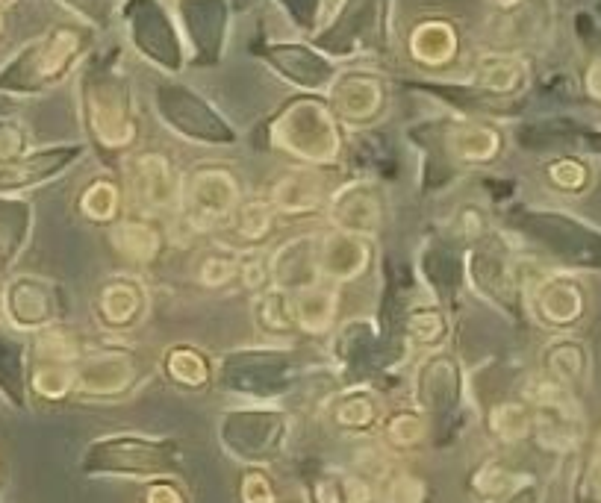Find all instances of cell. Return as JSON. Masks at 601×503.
Wrapping results in <instances>:
<instances>
[{
  "mask_svg": "<svg viewBox=\"0 0 601 503\" xmlns=\"http://www.w3.org/2000/svg\"><path fill=\"white\" fill-rule=\"evenodd\" d=\"M183 465L174 439L115 433L89 445L83 456V471L98 477H157L165 480Z\"/></svg>",
  "mask_w": 601,
  "mask_h": 503,
  "instance_id": "1",
  "label": "cell"
},
{
  "mask_svg": "<svg viewBox=\"0 0 601 503\" xmlns=\"http://www.w3.org/2000/svg\"><path fill=\"white\" fill-rule=\"evenodd\" d=\"M221 445L233 459L260 468L274 462L289 439V418L286 412L272 406H242L224 412L219 427Z\"/></svg>",
  "mask_w": 601,
  "mask_h": 503,
  "instance_id": "2",
  "label": "cell"
},
{
  "mask_svg": "<svg viewBox=\"0 0 601 503\" xmlns=\"http://www.w3.org/2000/svg\"><path fill=\"white\" fill-rule=\"evenodd\" d=\"M274 145L304 159L333 162L339 153V133L330 112L319 101L292 103L274 124Z\"/></svg>",
  "mask_w": 601,
  "mask_h": 503,
  "instance_id": "3",
  "label": "cell"
},
{
  "mask_svg": "<svg viewBox=\"0 0 601 503\" xmlns=\"http://www.w3.org/2000/svg\"><path fill=\"white\" fill-rule=\"evenodd\" d=\"M295 362L289 351H236L221 365V380L236 395L269 401L292 383Z\"/></svg>",
  "mask_w": 601,
  "mask_h": 503,
  "instance_id": "4",
  "label": "cell"
},
{
  "mask_svg": "<svg viewBox=\"0 0 601 503\" xmlns=\"http://www.w3.org/2000/svg\"><path fill=\"white\" fill-rule=\"evenodd\" d=\"M236 206H239V183L230 171L201 168L183 186V212L195 230H207L233 218Z\"/></svg>",
  "mask_w": 601,
  "mask_h": 503,
  "instance_id": "5",
  "label": "cell"
},
{
  "mask_svg": "<svg viewBox=\"0 0 601 503\" xmlns=\"http://www.w3.org/2000/svg\"><path fill=\"white\" fill-rule=\"evenodd\" d=\"M89 118L95 136L107 148H124L136 136L133 112H130V95L127 86L118 77H104L89 92Z\"/></svg>",
  "mask_w": 601,
  "mask_h": 503,
  "instance_id": "6",
  "label": "cell"
},
{
  "mask_svg": "<svg viewBox=\"0 0 601 503\" xmlns=\"http://www.w3.org/2000/svg\"><path fill=\"white\" fill-rule=\"evenodd\" d=\"M463 401V377L457 359L448 353H431L416 374V403L425 415L451 418Z\"/></svg>",
  "mask_w": 601,
  "mask_h": 503,
  "instance_id": "7",
  "label": "cell"
},
{
  "mask_svg": "<svg viewBox=\"0 0 601 503\" xmlns=\"http://www.w3.org/2000/svg\"><path fill=\"white\" fill-rule=\"evenodd\" d=\"M328 215L339 233L369 239L381 230L383 201L372 183H351L330 195Z\"/></svg>",
  "mask_w": 601,
  "mask_h": 503,
  "instance_id": "8",
  "label": "cell"
},
{
  "mask_svg": "<svg viewBox=\"0 0 601 503\" xmlns=\"http://www.w3.org/2000/svg\"><path fill=\"white\" fill-rule=\"evenodd\" d=\"M269 271L272 283L280 292H304L310 286L322 283L319 274V239L316 236H298L283 242L277 251L269 256Z\"/></svg>",
  "mask_w": 601,
  "mask_h": 503,
  "instance_id": "9",
  "label": "cell"
},
{
  "mask_svg": "<svg viewBox=\"0 0 601 503\" xmlns=\"http://www.w3.org/2000/svg\"><path fill=\"white\" fill-rule=\"evenodd\" d=\"M133 195L145 209H171L183 203V177L174 171V165L163 153H142L133 162L130 171Z\"/></svg>",
  "mask_w": 601,
  "mask_h": 503,
  "instance_id": "10",
  "label": "cell"
},
{
  "mask_svg": "<svg viewBox=\"0 0 601 503\" xmlns=\"http://www.w3.org/2000/svg\"><path fill=\"white\" fill-rule=\"evenodd\" d=\"M157 106L163 109L165 121L177 133H186V136H195V139H210V142L233 139V133L210 112V106L198 101L186 89H160L157 92Z\"/></svg>",
  "mask_w": 601,
  "mask_h": 503,
  "instance_id": "11",
  "label": "cell"
},
{
  "mask_svg": "<svg viewBox=\"0 0 601 503\" xmlns=\"http://www.w3.org/2000/svg\"><path fill=\"white\" fill-rule=\"evenodd\" d=\"M136 377V365L124 353H98L86 359L77 371V392L92 395V398H112L130 389Z\"/></svg>",
  "mask_w": 601,
  "mask_h": 503,
  "instance_id": "12",
  "label": "cell"
},
{
  "mask_svg": "<svg viewBox=\"0 0 601 503\" xmlns=\"http://www.w3.org/2000/svg\"><path fill=\"white\" fill-rule=\"evenodd\" d=\"M369 265V245L360 236H348V233H333L319 239V274L322 280L330 283H345L354 280L357 274H363V268Z\"/></svg>",
  "mask_w": 601,
  "mask_h": 503,
  "instance_id": "13",
  "label": "cell"
},
{
  "mask_svg": "<svg viewBox=\"0 0 601 503\" xmlns=\"http://www.w3.org/2000/svg\"><path fill=\"white\" fill-rule=\"evenodd\" d=\"M6 309L12 315L15 324L21 327H45L51 324L59 312L56 306L54 289L45 283V280H36V277H24V280H15L6 292Z\"/></svg>",
  "mask_w": 601,
  "mask_h": 503,
  "instance_id": "14",
  "label": "cell"
},
{
  "mask_svg": "<svg viewBox=\"0 0 601 503\" xmlns=\"http://www.w3.org/2000/svg\"><path fill=\"white\" fill-rule=\"evenodd\" d=\"M145 306L148 298L139 280L118 277L110 280L98 295V318L107 330H130L145 315Z\"/></svg>",
  "mask_w": 601,
  "mask_h": 503,
  "instance_id": "15",
  "label": "cell"
},
{
  "mask_svg": "<svg viewBox=\"0 0 601 503\" xmlns=\"http://www.w3.org/2000/svg\"><path fill=\"white\" fill-rule=\"evenodd\" d=\"M330 101L345 121H369L381 112L383 89L375 77L348 74L339 77L330 89Z\"/></svg>",
  "mask_w": 601,
  "mask_h": 503,
  "instance_id": "16",
  "label": "cell"
},
{
  "mask_svg": "<svg viewBox=\"0 0 601 503\" xmlns=\"http://www.w3.org/2000/svg\"><path fill=\"white\" fill-rule=\"evenodd\" d=\"M328 415L330 421L345 433H369L372 427L383 424L381 398L366 386H354V389L336 395Z\"/></svg>",
  "mask_w": 601,
  "mask_h": 503,
  "instance_id": "17",
  "label": "cell"
},
{
  "mask_svg": "<svg viewBox=\"0 0 601 503\" xmlns=\"http://www.w3.org/2000/svg\"><path fill=\"white\" fill-rule=\"evenodd\" d=\"M274 212L283 215H304L325 206V183L313 171H289L272 189Z\"/></svg>",
  "mask_w": 601,
  "mask_h": 503,
  "instance_id": "18",
  "label": "cell"
},
{
  "mask_svg": "<svg viewBox=\"0 0 601 503\" xmlns=\"http://www.w3.org/2000/svg\"><path fill=\"white\" fill-rule=\"evenodd\" d=\"M80 51V36L74 30H54L45 42H39L27 53L30 59V74L36 83H54L65 74L71 59Z\"/></svg>",
  "mask_w": 601,
  "mask_h": 503,
  "instance_id": "19",
  "label": "cell"
},
{
  "mask_svg": "<svg viewBox=\"0 0 601 503\" xmlns=\"http://www.w3.org/2000/svg\"><path fill=\"white\" fill-rule=\"evenodd\" d=\"M410 51L422 65H445L457 53V33L448 21H422L410 36Z\"/></svg>",
  "mask_w": 601,
  "mask_h": 503,
  "instance_id": "20",
  "label": "cell"
},
{
  "mask_svg": "<svg viewBox=\"0 0 601 503\" xmlns=\"http://www.w3.org/2000/svg\"><path fill=\"white\" fill-rule=\"evenodd\" d=\"M292 315H295V327L298 330L325 333V330H330L333 318H336V292L325 283L298 292L292 298Z\"/></svg>",
  "mask_w": 601,
  "mask_h": 503,
  "instance_id": "21",
  "label": "cell"
},
{
  "mask_svg": "<svg viewBox=\"0 0 601 503\" xmlns=\"http://www.w3.org/2000/svg\"><path fill=\"white\" fill-rule=\"evenodd\" d=\"M77 148H68V151H48L39 153V156H30V159H21V162H12L0 171V189H24V186H33L45 177L56 174L62 165H68V159L77 156Z\"/></svg>",
  "mask_w": 601,
  "mask_h": 503,
  "instance_id": "22",
  "label": "cell"
},
{
  "mask_svg": "<svg viewBox=\"0 0 601 503\" xmlns=\"http://www.w3.org/2000/svg\"><path fill=\"white\" fill-rule=\"evenodd\" d=\"M112 248L133 262H151L163 248V236L148 221H121L112 230Z\"/></svg>",
  "mask_w": 601,
  "mask_h": 503,
  "instance_id": "23",
  "label": "cell"
},
{
  "mask_svg": "<svg viewBox=\"0 0 601 503\" xmlns=\"http://www.w3.org/2000/svg\"><path fill=\"white\" fill-rule=\"evenodd\" d=\"M428 415L419 409H398L389 418H383V442L392 451H413L428 439Z\"/></svg>",
  "mask_w": 601,
  "mask_h": 503,
  "instance_id": "24",
  "label": "cell"
},
{
  "mask_svg": "<svg viewBox=\"0 0 601 503\" xmlns=\"http://www.w3.org/2000/svg\"><path fill=\"white\" fill-rule=\"evenodd\" d=\"M163 368L165 377L183 389H201L213 380V371H210V362L204 359V353L195 348H183V345L165 353Z\"/></svg>",
  "mask_w": 601,
  "mask_h": 503,
  "instance_id": "25",
  "label": "cell"
},
{
  "mask_svg": "<svg viewBox=\"0 0 601 503\" xmlns=\"http://www.w3.org/2000/svg\"><path fill=\"white\" fill-rule=\"evenodd\" d=\"M448 148L463 162H487L498 153L501 139H498L495 130L484 127V124H463L451 133Z\"/></svg>",
  "mask_w": 601,
  "mask_h": 503,
  "instance_id": "26",
  "label": "cell"
},
{
  "mask_svg": "<svg viewBox=\"0 0 601 503\" xmlns=\"http://www.w3.org/2000/svg\"><path fill=\"white\" fill-rule=\"evenodd\" d=\"M254 321L263 333L283 336L295 330V315H292V298L280 289H266L254 301Z\"/></svg>",
  "mask_w": 601,
  "mask_h": 503,
  "instance_id": "27",
  "label": "cell"
},
{
  "mask_svg": "<svg viewBox=\"0 0 601 503\" xmlns=\"http://www.w3.org/2000/svg\"><path fill=\"white\" fill-rule=\"evenodd\" d=\"M534 430V415L525 403H495L490 412V433L504 442V445H516L522 442L528 433Z\"/></svg>",
  "mask_w": 601,
  "mask_h": 503,
  "instance_id": "28",
  "label": "cell"
},
{
  "mask_svg": "<svg viewBox=\"0 0 601 503\" xmlns=\"http://www.w3.org/2000/svg\"><path fill=\"white\" fill-rule=\"evenodd\" d=\"M578 292L566 280H551L537 295V309L548 324H566L578 315Z\"/></svg>",
  "mask_w": 601,
  "mask_h": 503,
  "instance_id": "29",
  "label": "cell"
},
{
  "mask_svg": "<svg viewBox=\"0 0 601 503\" xmlns=\"http://www.w3.org/2000/svg\"><path fill=\"white\" fill-rule=\"evenodd\" d=\"M274 227V206L266 201H245L233 212V230L245 242H263Z\"/></svg>",
  "mask_w": 601,
  "mask_h": 503,
  "instance_id": "30",
  "label": "cell"
},
{
  "mask_svg": "<svg viewBox=\"0 0 601 503\" xmlns=\"http://www.w3.org/2000/svg\"><path fill=\"white\" fill-rule=\"evenodd\" d=\"M519 80H522V65L513 56H484L478 65V83L498 95L513 92Z\"/></svg>",
  "mask_w": 601,
  "mask_h": 503,
  "instance_id": "31",
  "label": "cell"
},
{
  "mask_svg": "<svg viewBox=\"0 0 601 503\" xmlns=\"http://www.w3.org/2000/svg\"><path fill=\"white\" fill-rule=\"evenodd\" d=\"M445 333H448V321L434 306H419L407 318V336L419 348H437V345H442Z\"/></svg>",
  "mask_w": 601,
  "mask_h": 503,
  "instance_id": "32",
  "label": "cell"
},
{
  "mask_svg": "<svg viewBox=\"0 0 601 503\" xmlns=\"http://www.w3.org/2000/svg\"><path fill=\"white\" fill-rule=\"evenodd\" d=\"M80 209H83L86 218L107 224V221H115V215H118V209H121V195H118V189L112 186L110 180H95V183L83 192Z\"/></svg>",
  "mask_w": 601,
  "mask_h": 503,
  "instance_id": "33",
  "label": "cell"
},
{
  "mask_svg": "<svg viewBox=\"0 0 601 503\" xmlns=\"http://www.w3.org/2000/svg\"><path fill=\"white\" fill-rule=\"evenodd\" d=\"M513 489H516V480H513V474H510L498 459L484 462V465L472 474V492H475L478 498H484V501H498V498H504V495L513 492Z\"/></svg>",
  "mask_w": 601,
  "mask_h": 503,
  "instance_id": "34",
  "label": "cell"
},
{
  "mask_svg": "<svg viewBox=\"0 0 601 503\" xmlns=\"http://www.w3.org/2000/svg\"><path fill=\"white\" fill-rule=\"evenodd\" d=\"M425 483L407 471H389L381 483V503H425Z\"/></svg>",
  "mask_w": 601,
  "mask_h": 503,
  "instance_id": "35",
  "label": "cell"
},
{
  "mask_svg": "<svg viewBox=\"0 0 601 503\" xmlns=\"http://www.w3.org/2000/svg\"><path fill=\"white\" fill-rule=\"evenodd\" d=\"M581 351L569 342H560V345H551L546 351V371L548 380L554 383H569L581 374Z\"/></svg>",
  "mask_w": 601,
  "mask_h": 503,
  "instance_id": "36",
  "label": "cell"
},
{
  "mask_svg": "<svg viewBox=\"0 0 601 503\" xmlns=\"http://www.w3.org/2000/svg\"><path fill=\"white\" fill-rule=\"evenodd\" d=\"M36 392L42 398H51V401H59L65 398L71 389H77V371H71L68 365H48L36 374Z\"/></svg>",
  "mask_w": 601,
  "mask_h": 503,
  "instance_id": "37",
  "label": "cell"
},
{
  "mask_svg": "<svg viewBox=\"0 0 601 503\" xmlns=\"http://www.w3.org/2000/svg\"><path fill=\"white\" fill-rule=\"evenodd\" d=\"M233 277H239V259H233V256L213 253V256H204L201 265H198V280L204 286H224Z\"/></svg>",
  "mask_w": 601,
  "mask_h": 503,
  "instance_id": "38",
  "label": "cell"
},
{
  "mask_svg": "<svg viewBox=\"0 0 601 503\" xmlns=\"http://www.w3.org/2000/svg\"><path fill=\"white\" fill-rule=\"evenodd\" d=\"M239 277L248 289H254L257 295L269 289L272 283V271H269V259L254 253V256H242L239 259Z\"/></svg>",
  "mask_w": 601,
  "mask_h": 503,
  "instance_id": "39",
  "label": "cell"
},
{
  "mask_svg": "<svg viewBox=\"0 0 601 503\" xmlns=\"http://www.w3.org/2000/svg\"><path fill=\"white\" fill-rule=\"evenodd\" d=\"M239 495H242V503H277L272 480H269L260 468H251V471L242 477Z\"/></svg>",
  "mask_w": 601,
  "mask_h": 503,
  "instance_id": "40",
  "label": "cell"
},
{
  "mask_svg": "<svg viewBox=\"0 0 601 503\" xmlns=\"http://www.w3.org/2000/svg\"><path fill=\"white\" fill-rule=\"evenodd\" d=\"M24 130L15 121H0V165H12L24 153Z\"/></svg>",
  "mask_w": 601,
  "mask_h": 503,
  "instance_id": "41",
  "label": "cell"
},
{
  "mask_svg": "<svg viewBox=\"0 0 601 503\" xmlns=\"http://www.w3.org/2000/svg\"><path fill=\"white\" fill-rule=\"evenodd\" d=\"M21 365H18V356L9 345L0 342V386L9 389V395L21 398Z\"/></svg>",
  "mask_w": 601,
  "mask_h": 503,
  "instance_id": "42",
  "label": "cell"
},
{
  "mask_svg": "<svg viewBox=\"0 0 601 503\" xmlns=\"http://www.w3.org/2000/svg\"><path fill=\"white\" fill-rule=\"evenodd\" d=\"M310 501L313 503H348L345 501V483L342 477H319L310 486Z\"/></svg>",
  "mask_w": 601,
  "mask_h": 503,
  "instance_id": "43",
  "label": "cell"
},
{
  "mask_svg": "<svg viewBox=\"0 0 601 503\" xmlns=\"http://www.w3.org/2000/svg\"><path fill=\"white\" fill-rule=\"evenodd\" d=\"M548 174H551L554 186H560V189H578L584 183V168L578 162H572V159L554 162Z\"/></svg>",
  "mask_w": 601,
  "mask_h": 503,
  "instance_id": "44",
  "label": "cell"
},
{
  "mask_svg": "<svg viewBox=\"0 0 601 503\" xmlns=\"http://www.w3.org/2000/svg\"><path fill=\"white\" fill-rule=\"evenodd\" d=\"M145 503H186V498H183V492H180L174 483H168V480H157V483L148 486V492H145Z\"/></svg>",
  "mask_w": 601,
  "mask_h": 503,
  "instance_id": "45",
  "label": "cell"
},
{
  "mask_svg": "<svg viewBox=\"0 0 601 503\" xmlns=\"http://www.w3.org/2000/svg\"><path fill=\"white\" fill-rule=\"evenodd\" d=\"M457 233H460V236H469V239L481 236V233H484V218H481V212L472 209V206L463 209L460 218H457Z\"/></svg>",
  "mask_w": 601,
  "mask_h": 503,
  "instance_id": "46",
  "label": "cell"
},
{
  "mask_svg": "<svg viewBox=\"0 0 601 503\" xmlns=\"http://www.w3.org/2000/svg\"><path fill=\"white\" fill-rule=\"evenodd\" d=\"M492 503H540V489H537V483H522V486H516L513 492H507L504 498Z\"/></svg>",
  "mask_w": 601,
  "mask_h": 503,
  "instance_id": "47",
  "label": "cell"
},
{
  "mask_svg": "<svg viewBox=\"0 0 601 503\" xmlns=\"http://www.w3.org/2000/svg\"><path fill=\"white\" fill-rule=\"evenodd\" d=\"M9 3H15V0H0V6H9Z\"/></svg>",
  "mask_w": 601,
  "mask_h": 503,
  "instance_id": "48",
  "label": "cell"
}]
</instances>
